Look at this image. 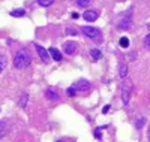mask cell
I'll use <instances>...</instances> for the list:
<instances>
[{
	"label": "cell",
	"instance_id": "2",
	"mask_svg": "<svg viewBox=\"0 0 150 142\" xmlns=\"http://www.w3.org/2000/svg\"><path fill=\"white\" fill-rule=\"evenodd\" d=\"M132 82L129 79H126L123 84H122V102L125 106H128L129 103V97H131V91H132Z\"/></svg>",
	"mask_w": 150,
	"mask_h": 142
},
{
	"label": "cell",
	"instance_id": "23",
	"mask_svg": "<svg viewBox=\"0 0 150 142\" xmlns=\"http://www.w3.org/2000/svg\"><path fill=\"white\" fill-rule=\"evenodd\" d=\"M144 45H146V48H147V49H150V33L144 37Z\"/></svg>",
	"mask_w": 150,
	"mask_h": 142
},
{
	"label": "cell",
	"instance_id": "20",
	"mask_svg": "<svg viewBox=\"0 0 150 142\" xmlns=\"http://www.w3.org/2000/svg\"><path fill=\"white\" fill-rule=\"evenodd\" d=\"M144 123H146V118H144V117H140L138 120H137V123H135V127H137V129H138V130H140V129H141V127L144 126Z\"/></svg>",
	"mask_w": 150,
	"mask_h": 142
},
{
	"label": "cell",
	"instance_id": "1",
	"mask_svg": "<svg viewBox=\"0 0 150 142\" xmlns=\"http://www.w3.org/2000/svg\"><path fill=\"white\" fill-rule=\"evenodd\" d=\"M30 63H32V57H30V53L26 48H21L15 53V57H14L15 69H26V67L30 66Z\"/></svg>",
	"mask_w": 150,
	"mask_h": 142
},
{
	"label": "cell",
	"instance_id": "5",
	"mask_svg": "<svg viewBox=\"0 0 150 142\" xmlns=\"http://www.w3.org/2000/svg\"><path fill=\"white\" fill-rule=\"evenodd\" d=\"M72 85L77 88V91H87V90L92 88V84L89 81H86V79H78L77 82H74Z\"/></svg>",
	"mask_w": 150,
	"mask_h": 142
},
{
	"label": "cell",
	"instance_id": "16",
	"mask_svg": "<svg viewBox=\"0 0 150 142\" xmlns=\"http://www.w3.org/2000/svg\"><path fill=\"white\" fill-rule=\"evenodd\" d=\"M36 2H38V5H41L44 8H48V6H51L54 3V0H36Z\"/></svg>",
	"mask_w": 150,
	"mask_h": 142
},
{
	"label": "cell",
	"instance_id": "18",
	"mask_svg": "<svg viewBox=\"0 0 150 142\" xmlns=\"http://www.w3.org/2000/svg\"><path fill=\"white\" fill-rule=\"evenodd\" d=\"M92 3V0H77V5L81 6V8H87V6H90Z\"/></svg>",
	"mask_w": 150,
	"mask_h": 142
},
{
	"label": "cell",
	"instance_id": "24",
	"mask_svg": "<svg viewBox=\"0 0 150 142\" xmlns=\"http://www.w3.org/2000/svg\"><path fill=\"white\" fill-rule=\"evenodd\" d=\"M108 109H110V105H107V106L104 108V111H102V112H104V114H107V112H108Z\"/></svg>",
	"mask_w": 150,
	"mask_h": 142
},
{
	"label": "cell",
	"instance_id": "25",
	"mask_svg": "<svg viewBox=\"0 0 150 142\" xmlns=\"http://www.w3.org/2000/svg\"><path fill=\"white\" fill-rule=\"evenodd\" d=\"M72 18H80V15L77 14V12H74V14H72Z\"/></svg>",
	"mask_w": 150,
	"mask_h": 142
},
{
	"label": "cell",
	"instance_id": "27",
	"mask_svg": "<svg viewBox=\"0 0 150 142\" xmlns=\"http://www.w3.org/2000/svg\"><path fill=\"white\" fill-rule=\"evenodd\" d=\"M147 138H149V141H150V127H149V130H147Z\"/></svg>",
	"mask_w": 150,
	"mask_h": 142
},
{
	"label": "cell",
	"instance_id": "3",
	"mask_svg": "<svg viewBox=\"0 0 150 142\" xmlns=\"http://www.w3.org/2000/svg\"><path fill=\"white\" fill-rule=\"evenodd\" d=\"M81 32L87 37H90V39H98V37H101V34H102L101 30H99L98 27H92V25H83Z\"/></svg>",
	"mask_w": 150,
	"mask_h": 142
},
{
	"label": "cell",
	"instance_id": "6",
	"mask_svg": "<svg viewBox=\"0 0 150 142\" xmlns=\"http://www.w3.org/2000/svg\"><path fill=\"white\" fill-rule=\"evenodd\" d=\"M48 53H50V57H51L53 60H56V61H62V58H63V57H62V53H60L57 48H54V46L50 48Z\"/></svg>",
	"mask_w": 150,
	"mask_h": 142
},
{
	"label": "cell",
	"instance_id": "21",
	"mask_svg": "<svg viewBox=\"0 0 150 142\" xmlns=\"http://www.w3.org/2000/svg\"><path fill=\"white\" fill-rule=\"evenodd\" d=\"M107 126H104V127H96V130H95V138L96 139H101L102 138V135H101V130H102V129H105Z\"/></svg>",
	"mask_w": 150,
	"mask_h": 142
},
{
	"label": "cell",
	"instance_id": "7",
	"mask_svg": "<svg viewBox=\"0 0 150 142\" xmlns=\"http://www.w3.org/2000/svg\"><path fill=\"white\" fill-rule=\"evenodd\" d=\"M98 17H99V14H98V12H95V11H86L84 14H83V18L86 21H96Z\"/></svg>",
	"mask_w": 150,
	"mask_h": 142
},
{
	"label": "cell",
	"instance_id": "14",
	"mask_svg": "<svg viewBox=\"0 0 150 142\" xmlns=\"http://www.w3.org/2000/svg\"><path fill=\"white\" fill-rule=\"evenodd\" d=\"M6 64H8V61H6V57H5L3 54H0V73H2V72L6 69Z\"/></svg>",
	"mask_w": 150,
	"mask_h": 142
},
{
	"label": "cell",
	"instance_id": "15",
	"mask_svg": "<svg viewBox=\"0 0 150 142\" xmlns=\"http://www.w3.org/2000/svg\"><path fill=\"white\" fill-rule=\"evenodd\" d=\"M119 45H120L122 48H128V46H129V39H128L126 36H122L120 41H119Z\"/></svg>",
	"mask_w": 150,
	"mask_h": 142
},
{
	"label": "cell",
	"instance_id": "17",
	"mask_svg": "<svg viewBox=\"0 0 150 142\" xmlns=\"http://www.w3.org/2000/svg\"><path fill=\"white\" fill-rule=\"evenodd\" d=\"M6 135V121H0V139Z\"/></svg>",
	"mask_w": 150,
	"mask_h": 142
},
{
	"label": "cell",
	"instance_id": "12",
	"mask_svg": "<svg viewBox=\"0 0 150 142\" xmlns=\"http://www.w3.org/2000/svg\"><path fill=\"white\" fill-rule=\"evenodd\" d=\"M24 15H26V11H24V9H14V11H11V17L20 18V17H24Z\"/></svg>",
	"mask_w": 150,
	"mask_h": 142
},
{
	"label": "cell",
	"instance_id": "19",
	"mask_svg": "<svg viewBox=\"0 0 150 142\" xmlns=\"http://www.w3.org/2000/svg\"><path fill=\"white\" fill-rule=\"evenodd\" d=\"M66 93H68V96H69V97H74V96L77 94L78 91H77V88H75L74 85H71V87H69V88L66 90Z\"/></svg>",
	"mask_w": 150,
	"mask_h": 142
},
{
	"label": "cell",
	"instance_id": "10",
	"mask_svg": "<svg viewBox=\"0 0 150 142\" xmlns=\"http://www.w3.org/2000/svg\"><path fill=\"white\" fill-rule=\"evenodd\" d=\"M27 102H29V94H27L26 91H23L21 96H20V99H18L20 108H26V106H27Z\"/></svg>",
	"mask_w": 150,
	"mask_h": 142
},
{
	"label": "cell",
	"instance_id": "22",
	"mask_svg": "<svg viewBox=\"0 0 150 142\" xmlns=\"http://www.w3.org/2000/svg\"><path fill=\"white\" fill-rule=\"evenodd\" d=\"M65 33H66V34H69V36H75V34H78V32H77V30H74V29H71V27H66V29H65Z\"/></svg>",
	"mask_w": 150,
	"mask_h": 142
},
{
	"label": "cell",
	"instance_id": "11",
	"mask_svg": "<svg viewBox=\"0 0 150 142\" xmlns=\"http://www.w3.org/2000/svg\"><path fill=\"white\" fill-rule=\"evenodd\" d=\"M90 57H92L93 60H99V58L102 57L101 49H98V48H93V49H90Z\"/></svg>",
	"mask_w": 150,
	"mask_h": 142
},
{
	"label": "cell",
	"instance_id": "4",
	"mask_svg": "<svg viewBox=\"0 0 150 142\" xmlns=\"http://www.w3.org/2000/svg\"><path fill=\"white\" fill-rule=\"evenodd\" d=\"M35 48H36V53L39 54V57H41V60L44 61V63H48L50 61V53L42 46V45H39V44H35Z\"/></svg>",
	"mask_w": 150,
	"mask_h": 142
},
{
	"label": "cell",
	"instance_id": "13",
	"mask_svg": "<svg viewBox=\"0 0 150 142\" xmlns=\"http://www.w3.org/2000/svg\"><path fill=\"white\" fill-rule=\"evenodd\" d=\"M120 70H119V75H120V78H126V76H128V66H126V64H120V67H119Z\"/></svg>",
	"mask_w": 150,
	"mask_h": 142
},
{
	"label": "cell",
	"instance_id": "26",
	"mask_svg": "<svg viewBox=\"0 0 150 142\" xmlns=\"http://www.w3.org/2000/svg\"><path fill=\"white\" fill-rule=\"evenodd\" d=\"M56 142H71V141H68V139H59V141H56Z\"/></svg>",
	"mask_w": 150,
	"mask_h": 142
},
{
	"label": "cell",
	"instance_id": "8",
	"mask_svg": "<svg viewBox=\"0 0 150 142\" xmlns=\"http://www.w3.org/2000/svg\"><path fill=\"white\" fill-rule=\"evenodd\" d=\"M63 49H65V53L68 54V56H71V54H74L75 53V49H77V44L75 42H66V44H63Z\"/></svg>",
	"mask_w": 150,
	"mask_h": 142
},
{
	"label": "cell",
	"instance_id": "9",
	"mask_svg": "<svg viewBox=\"0 0 150 142\" xmlns=\"http://www.w3.org/2000/svg\"><path fill=\"white\" fill-rule=\"evenodd\" d=\"M45 97L50 99V100H59V94L56 93V90L54 88H47V91H45Z\"/></svg>",
	"mask_w": 150,
	"mask_h": 142
}]
</instances>
